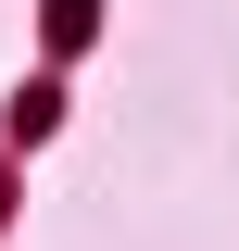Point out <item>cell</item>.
I'll return each instance as SVG.
<instances>
[{"label": "cell", "mask_w": 239, "mask_h": 251, "mask_svg": "<svg viewBox=\"0 0 239 251\" xmlns=\"http://www.w3.org/2000/svg\"><path fill=\"white\" fill-rule=\"evenodd\" d=\"M51 38L76 50V38H89V0H51Z\"/></svg>", "instance_id": "cell-1"}]
</instances>
